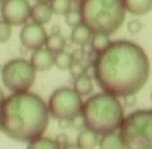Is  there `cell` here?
<instances>
[{
    "mask_svg": "<svg viewBox=\"0 0 152 149\" xmlns=\"http://www.w3.org/2000/svg\"><path fill=\"white\" fill-rule=\"evenodd\" d=\"M121 99L124 101V105H127V107H134L136 104V94H128V96H124Z\"/></svg>",
    "mask_w": 152,
    "mask_h": 149,
    "instance_id": "obj_28",
    "label": "cell"
},
{
    "mask_svg": "<svg viewBox=\"0 0 152 149\" xmlns=\"http://www.w3.org/2000/svg\"><path fill=\"white\" fill-rule=\"evenodd\" d=\"M56 142H58V145H59V148L60 147H68V137L66 136V134H58L56 136Z\"/></svg>",
    "mask_w": 152,
    "mask_h": 149,
    "instance_id": "obj_29",
    "label": "cell"
},
{
    "mask_svg": "<svg viewBox=\"0 0 152 149\" xmlns=\"http://www.w3.org/2000/svg\"><path fill=\"white\" fill-rule=\"evenodd\" d=\"M52 8H51L50 3H39L37 1L34 7H31V19L34 23L37 24H47L48 21L52 19Z\"/></svg>",
    "mask_w": 152,
    "mask_h": 149,
    "instance_id": "obj_11",
    "label": "cell"
},
{
    "mask_svg": "<svg viewBox=\"0 0 152 149\" xmlns=\"http://www.w3.org/2000/svg\"><path fill=\"white\" fill-rule=\"evenodd\" d=\"M12 33V25L5 20H0V44L7 43Z\"/></svg>",
    "mask_w": 152,
    "mask_h": 149,
    "instance_id": "obj_23",
    "label": "cell"
},
{
    "mask_svg": "<svg viewBox=\"0 0 152 149\" xmlns=\"http://www.w3.org/2000/svg\"><path fill=\"white\" fill-rule=\"evenodd\" d=\"M81 23L92 33L112 35L123 27L126 8L121 0H83L79 4Z\"/></svg>",
    "mask_w": 152,
    "mask_h": 149,
    "instance_id": "obj_4",
    "label": "cell"
},
{
    "mask_svg": "<svg viewBox=\"0 0 152 149\" xmlns=\"http://www.w3.org/2000/svg\"><path fill=\"white\" fill-rule=\"evenodd\" d=\"M110 44H111L110 35H105V33H94L91 43H89L92 52L95 53H99L102 51H104Z\"/></svg>",
    "mask_w": 152,
    "mask_h": 149,
    "instance_id": "obj_17",
    "label": "cell"
},
{
    "mask_svg": "<svg viewBox=\"0 0 152 149\" xmlns=\"http://www.w3.org/2000/svg\"><path fill=\"white\" fill-rule=\"evenodd\" d=\"M28 147L29 148H59V145L55 139H48V137L40 136L39 139L28 142Z\"/></svg>",
    "mask_w": 152,
    "mask_h": 149,
    "instance_id": "obj_21",
    "label": "cell"
},
{
    "mask_svg": "<svg viewBox=\"0 0 152 149\" xmlns=\"http://www.w3.org/2000/svg\"><path fill=\"white\" fill-rule=\"evenodd\" d=\"M50 117L44 100L29 91L12 93L0 105L1 132L19 142L28 144L43 136Z\"/></svg>",
    "mask_w": 152,
    "mask_h": 149,
    "instance_id": "obj_2",
    "label": "cell"
},
{
    "mask_svg": "<svg viewBox=\"0 0 152 149\" xmlns=\"http://www.w3.org/2000/svg\"><path fill=\"white\" fill-rule=\"evenodd\" d=\"M50 5L55 15H66L72 7L71 0H51Z\"/></svg>",
    "mask_w": 152,
    "mask_h": 149,
    "instance_id": "obj_20",
    "label": "cell"
},
{
    "mask_svg": "<svg viewBox=\"0 0 152 149\" xmlns=\"http://www.w3.org/2000/svg\"><path fill=\"white\" fill-rule=\"evenodd\" d=\"M0 132H1V124H0Z\"/></svg>",
    "mask_w": 152,
    "mask_h": 149,
    "instance_id": "obj_35",
    "label": "cell"
},
{
    "mask_svg": "<svg viewBox=\"0 0 152 149\" xmlns=\"http://www.w3.org/2000/svg\"><path fill=\"white\" fill-rule=\"evenodd\" d=\"M5 1V0H0V3H1V4H3V3H4Z\"/></svg>",
    "mask_w": 152,
    "mask_h": 149,
    "instance_id": "obj_33",
    "label": "cell"
},
{
    "mask_svg": "<svg viewBox=\"0 0 152 149\" xmlns=\"http://www.w3.org/2000/svg\"><path fill=\"white\" fill-rule=\"evenodd\" d=\"M127 12L136 16L147 15L152 11V0H121Z\"/></svg>",
    "mask_w": 152,
    "mask_h": 149,
    "instance_id": "obj_12",
    "label": "cell"
},
{
    "mask_svg": "<svg viewBox=\"0 0 152 149\" xmlns=\"http://www.w3.org/2000/svg\"><path fill=\"white\" fill-rule=\"evenodd\" d=\"M99 139L100 134H97L95 131L89 128H83L80 129L76 139V147L77 148H95L99 145Z\"/></svg>",
    "mask_w": 152,
    "mask_h": 149,
    "instance_id": "obj_14",
    "label": "cell"
},
{
    "mask_svg": "<svg viewBox=\"0 0 152 149\" xmlns=\"http://www.w3.org/2000/svg\"><path fill=\"white\" fill-rule=\"evenodd\" d=\"M92 31L86 25V24L80 23L77 25H75L72 28L71 32V41L76 45H80V47H86L91 43L92 39Z\"/></svg>",
    "mask_w": 152,
    "mask_h": 149,
    "instance_id": "obj_13",
    "label": "cell"
},
{
    "mask_svg": "<svg viewBox=\"0 0 152 149\" xmlns=\"http://www.w3.org/2000/svg\"><path fill=\"white\" fill-rule=\"evenodd\" d=\"M99 147L100 148H124V145L121 142L119 133L112 132V133H105L100 136Z\"/></svg>",
    "mask_w": 152,
    "mask_h": 149,
    "instance_id": "obj_18",
    "label": "cell"
},
{
    "mask_svg": "<svg viewBox=\"0 0 152 149\" xmlns=\"http://www.w3.org/2000/svg\"><path fill=\"white\" fill-rule=\"evenodd\" d=\"M36 1H39V3H50L51 0H36Z\"/></svg>",
    "mask_w": 152,
    "mask_h": 149,
    "instance_id": "obj_32",
    "label": "cell"
},
{
    "mask_svg": "<svg viewBox=\"0 0 152 149\" xmlns=\"http://www.w3.org/2000/svg\"><path fill=\"white\" fill-rule=\"evenodd\" d=\"M92 72L103 92L124 97L136 94L147 84L151 65L145 51L129 40H116L95 53Z\"/></svg>",
    "mask_w": 152,
    "mask_h": 149,
    "instance_id": "obj_1",
    "label": "cell"
},
{
    "mask_svg": "<svg viewBox=\"0 0 152 149\" xmlns=\"http://www.w3.org/2000/svg\"><path fill=\"white\" fill-rule=\"evenodd\" d=\"M53 55L52 52L47 49V48H37V49H34V53L31 56V64L34 65V68L36 71L44 72L48 71L53 67Z\"/></svg>",
    "mask_w": 152,
    "mask_h": 149,
    "instance_id": "obj_10",
    "label": "cell"
},
{
    "mask_svg": "<svg viewBox=\"0 0 152 149\" xmlns=\"http://www.w3.org/2000/svg\"><path fill=\"white\" fill-rule=\"evenodd\" d=\"M44 45L50 52H52L55 55V53L60 52V51H64V48H66V39H64V36L59 31H53L50 36H47Z\"/></svg>",
    "mask_w": 152,
    "mask_h": 149,
    "instance_id": "obj_15",
    "label": "cell"
},
{
    "mask_svg": "<svg viewBox=\"0 0 152 149\" xmlns=\"http://www.w3.org/2000/svg\"><path fill=\"white\" fill-rule=\"evenodd\" d=\"M86 126L97 134L118 132L124 120V109L118 96L107 92L89 96L81 107Z\"/></svg>",
    "mask_w": 152,
    "mask_h": 149,
    "instance_id": "obj_3",
    "label": "cell"
},
{
    "mask_svg": "<svg viewBox=\"0 0 152 149\" xmlns=\"http://www.w3.org/2000/svg\"><path fill=\"white\" fill-rule=\"evenodd\" d=\"M71 128L79 129V131L83 129V128H86V121H84V117L81 116V113L71 118Z\"/></svg>",
    "mask_w": 152,
    "mask_h": 149,
    "instance_id": "obj_26",
    "label": "cell"
},
{
    "mask_svg": "<svg viewBox=\"0 0 152 149\" xmlns=\"http://www.w3.org/2000/svg\"><path fill=\"white\" fill-rule=\"evenodd\" d=\"M47 40V32L43 28L42 24L37 23H29L23 27L20 32V41L28 49H37L42 48L45 44Z\"/></svg>",
    "mask_w": 152,
    "mask_h": 149,
    "instance_id": "obj_9",
    "label": "cell"
},
{
    "mask_svg": "<svg viewBox=\"0 0 152 149\" xmlns=\"http://www.w3.org/2000/svg\"><path fill=\"white\" fill-rule=\"evenodd\" d=\"M83 0H71V3H75V4H80Z\"/></svg>",
    "mask_w": 152,
    "mask_h": 149,
    "instance_id": "obj_31",
    "label": "cell"
},
{
    "mask_svg": "<svg viewBox=\"0 0 152 149\" xmlns=\"http://www.w3.org/2000/svg\"><path fill=\"white\" fill-rule=\"evenodd\" d=\"M71 55H72L74 61H83V59L86 57V51H84L83 48H77V49H75Z\"/></svg>",
    "mask_w": 152,
    "mask_h": 149,
    "instance_id": "obj_27",
    "label": "cell"
},
{
    "mask_svg": "<svg viewBox=\"0 0 152 149\" xmlns=\"http://www.w3.org/2000/svg\"><path fill=\"white\" fill-rule=\"evenodd\" d=\"M74 89L77 92L80 96H88L94 89V84H92V78L87 73L80 75L79 77L75 78Z\"/></svg>",
    "mask_w": 152,
    "mask_h": 149,
    "instance_id": "obj_16",
    "label": "cell"
},
{
    "mask_svg": "<svg viewBox=\"0 0 152 149\" xmlns=\"http://www.w3.org/2000/svg\"><path fill=\"white\" fill-rule=\"evenodd\" d=\"M64 17H66L67 25H69L71 28H74L75 25L81 23V16H80V11L79 9H72L71 8V9L64 15Z\"/></svg>",
    "mask_w": 152,
    "mask_h": 149,
    "instance_id": "obj_22",
    "label": "cell"
},
{
    "mask_svg": "<svg viewBox=\"0 0 152 149\" xmlns=\"http://www.w3.org/2000/svg\"><path fill=\"white\" fill-rule=\"evenodd\" d=\"M118 133L124 148H152V109H137L124 116Z\"/></svg>",
    "mask_w": 152,
    "mask_h": 149,
    "instance_id": "obj_5",
    "label": "cell"
},
{
    "mask_svg": "<svg viewBox=\"0 0 152 149\" xmlns=\"http://www.w3.org/2000/svg\"><path fill=\"white\" fill-rule=\"evenodd\" d=\"M68 71L71 72V76L74 78L79 77V76L83 75V73H87V68L81 61H72V64L69 65Z\"/></svg>",
    "mask_w": 152,
    "mask_h": 149,
    "instance_id": "obj_24",
    "label": "cell"
},
{
    "mask_svg": "<svg viewBox=\"0 0 152 149\" xmlns=\"http://www.w3.org/2000/svg\"><path fill=\"white\" fill-rule=\"evenodd\" d=\"M47 105L51 117L56 120H71L81 113L83 101L81 96L75 89L63 86L53 91Z\"/></svg>",
    "mask_w": 152,
    "mask_h": 149,
    "instance_id": "obj_7",
    "label": "cell"
},
{
    "mask_svg": "<svg viewBox=\"0 0 152 149\" xmlns=\"http://www.w3.org/2000/svg\"><path fill=\"white\" fill-rule=\"evenodd\" d=\"M1 16L11 25H23L31 17V5L28 0H5L1 5Z\"/></svg>",
    "mask_w": 152,
    "mask_h": 149,
    "instance_id": "obj_8",
    "label": "cell"
},
{
    "mask_svg": "<svg viewBox=\"0 0 152 149\" xmlns=\"http://www.w3.org/2000/svg\"><path fill=\"white\" fill-rule=\"evenodd\" d=\"M74 59L72 55L66 51H60V52L55 53V57H53V65L56 68H59L60 71H67L69 68V65L72 64Z\"/></svg>",
    "mask_w": 152,
    "mask_h": 149,
    "instance_id": "obj_19",
    "label": "cell"
},
{
    "mask_svg": "<svg viewBox=\"0 0 152 149\" xmlns=\"http://www.w3.org/2000/svg\"><path fill=\"white\" fill-rule=\"evenodd\" d=\"M127 28H128L129 33L136 35V33H139V32L142 31L143 24H142V21H140V20H137V19H134V20H129L128 21V24H127Z\"/></svg>",
    "mask_w": 152,
    "mask_h": 149,
    "instance_id": "obj_25",
    "label": "cell"
},
{
    "mask_svg": "<svg viewBox=\"0 0 152 149\" xmlns=\"http://www.w3.org/2000/svg\"><path fill=\"white\" fill-rule=\"evenodd\" d=\"M1 78L4 85L12 93L29 91L36 78V69L31 61L26 59H13L8 61L1 69Z\"/></svg>",
    "mask_w": 152,
    "mask_h": 149,
    "instance_id": "obj_6",
    "label": "cell"
},
{
    "mask_svg": "<svg viewBox=\"0 0 152 149\" xmlns=\"http://www.w3.org/2000/svg\"><path fill=\"white\" fill-rule=\"evenodd\" d=\"M4 99H5V97H4V92H3L1 89H0V105L3 104V101H4Z\"/></svg>",
    "mask_w": 152,
    "mask_h": 149,
    "instance_id": "obj_30",
    "label": "cell"
},
{
    "mask_svg": "<svg viewBox=\"0 0 152 149\" xmlns=\"http://www.w3.org/2000/svg\"><path fill=\"white\" fill-rule=\"evenodd\" d=\"M151 101H152V91H151Z\"/></svg>",
    "mask_w": 152,
    "mask_h": 149,
    "instance_id": "obj_34",
    "label": "cell"
}]
</instances>
